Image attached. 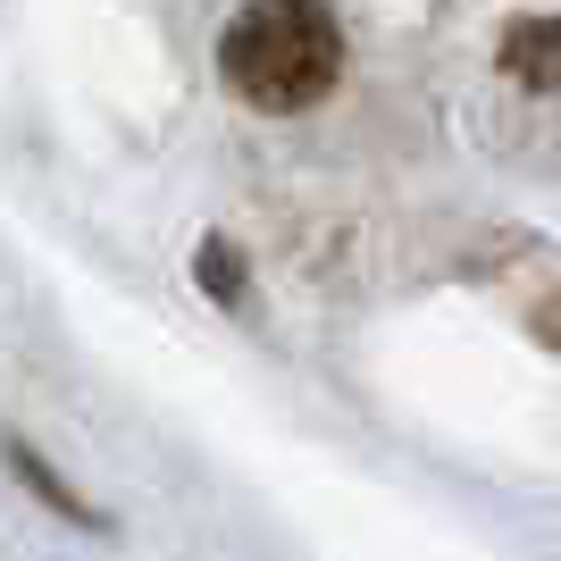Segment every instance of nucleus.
I'll use <instances>...</instances> for the list:
<instances>
[{
  "label": "nucleus",
  "mask_w": 561,
  "mask_h": 561,
  "mask_svg": "<svg viewBox=\"0 0 561 561\" xmlns=\"http://www.w3.org/2000/svg\"><path fill=\"white\" fill-rule=\"evenodd\" d=\"M218 68L252 110H310L344 68V34L319 0H252L227 25Z\"/></svg>",
  "instance_id": "nucleus-1"
},
{
  "label": "nucleus",
  "mask_w": 561,
  "mask_h": 561,
  "mask_svg": "<svg viewBox=\"0 0 561 561\" xmlns=\"http://www.w3.org/2000/svg\"><path fill=\"white\" fill-rule=\"evenodd\" d=\"M512 68L537 76V84H561V25H528V34H512Z\"/></svg>",
  "instance_id": "nucleus-2"
}]
</instances>
